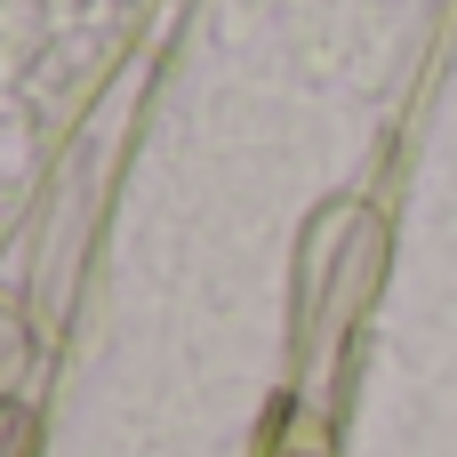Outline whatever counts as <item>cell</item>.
I'll return each mask as SVG.
<instances>
[]
</instances>
